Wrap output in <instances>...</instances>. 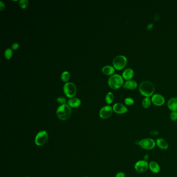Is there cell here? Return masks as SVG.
Listing matches in <instances>:
<instances>
[{
    "label": "cell",
    "instance_id": "1",
    "mask_svg": "<svg viewBox=\"0 0 177 177\" xmlns=\"http://www.w3.org/2000/svg\"><path fill=\"white\" fill-rule=\"evenodd\" d=\"M139 89L142 95L148 97L154 93L155 87L152 83L148 80H144L140 83Z\"/></svg>",
    "mask_w": 177,
    "mask_h": 177
},
{
    "label": "cell",
    "instance_id": "2",
    "mask_svg": "<svg viewBox=\"0 0 177 177\" xmlns=\"http://www.w3.org/2000/svg\"><path fill=\"white\" fill-rule=\"evenodd\" d=\"M57 116L61 120H67L71 116V109L67 105H60L57 110Z\"/></svg>",
    "mask_w": 177,
    "mask_h": 177
},
{
    "label": "cell",
    "instance_id": "3",
    "mask_svg": "<svg viewBox=\"0 0 177 177\" xmlns=\"http://www.w3.org/2000/svg\"><path fill=\"white\" fill-rule=\"evenodd\" d=\"M123 77L119 74L112 75L108 80V84L111 88L116 89L119 88L123 84Z\"/></svg>",
    "mask_w": 177,
    "mask_h": 177
},
{
    "label": "cell",
    "instance_id": "4",
    "mask_svg": "<svg viewBox=\"0 0 177 177\" xmlns=\"http://www.w3.org/2000/svg\"><path fill=\"white\" fill-rule=\"evenodd\" d=\"M139 145L144 150H151L155 147L156 141L152 138H144L139 142Z\"/></svg>",
    "mask_w": 177,
    "mask_h": 177
},
{
    "label": "cell",
    "instance_id": "5",
    "mask_svg": "<svg viewBox=\"0 0 177 177\" xmlns=\"http://www.w3.org/2000/svg\"><path fill=\"white\" fill-rule=\"evenodd\" d=\"M64 91L68 98H73L76 95V86L73 83H67L64 86Z\"/></svg>",
    "mask_w": 177,
    "mask_h": 177
},
{
    "label": "cell",
    "instance_id": "6",
    "mask_svg": "<svg viewBox=\"0 0 177 177\" xmlns=\"http://www.w3.org/2000/svg\"><path fill=\"white\" fill-rule=\"evenodd\" d=\"M127 62V59L125 56L119 55L116 56L113 60V64L117 70H121L125 67Z\"/></svg>",
    "mask_w": 177,
    "mask_h": 177
},
{
    "label": "cell",
    "instance_id": "7",
    "mask_svg": "<svg viewBox=\"0 0 177 177\" xmlns=\"http://www.w3.org/2000/svg\"><path fill=\"white\" fill-rule=\"evenodd\" d=\"M48 136L47 132L42 130L37 134L35 137V144L38 146H41L45 144L48 140Z\"/></svg>",
    "mask_w": 177,
    "mask_h": 177
},
{
    "label": "cell",
    "instance_id": "8",
    "mask_svg": "<svg viewBox=\"0 0 177 177\" xmlns=\"http://www.w3.org/2000/svg\"><path fill=\"white\" fill-rule=\"evenodd\" d=\"M136 171L140 173L146 172L148 169V163L146 160H140L135 163L134 166Z\"/></svg>",
    "mask_w": 177,
    "mask_h": 177
},
{
    "label": "cell",
    "instance_id": "9",
    "mask_svg": "<svg viewBox=\"0 0 177 177\" xmlns=\"http://www.w3.org/2000/svg\"><path fill=\"white\" fill-rule=\"evenodd\" d=\"M113 110V108L110 105H106L100 110L99 116L103 119H107L111 116Z\"/></svg>",
    "mask_w": 177,
    "mask_h": 177
},
{
    "label": "cell",
    "instance_id": "10",
    "mask_svg": "<svg viewBox=\"0 0 177 177\" xmlns=\"http://www.w3.org/2000/svg\"><path fill=\"white\" fill-rule=\"evenodd\" d=\"M152 102L155 105H163L165 103V98L162 95L159 94H155L153 95L152 97Z\"/></svg>",
    "mask_w": 177,
    "mask_h": 177
},
{
    "label": "cell",
    "instance_id": "11",
    "mask_svg": "<svg viewBox=\"0 0 177 177\" xmlns=\"http://www.w3.org/2000/svg\"><path fill=\"white\" fill-rule=\"evenodd\" d=\"M113 110L116 113L118 114L125 113L127 111V108L122 103H116L113 107Z\"/></svg>",
    "mask_w": 177,
    "mask_h": 177
},
{
    "label": "cell",
    "instance_id": "12",
    "mask_svg": "<svg viewBox=\"0 0 177 177\" xmlns=\"http://www.w3.org/2000/svg\"><path fill=\"white\" fill-rule=\"evenodd\" d=\"M156 145L163 150H166L168 148V143L164 138H159L156 140Z\"/></svg>",
    "mask_w": 177,
    "mask_h": 177
},
{
    "label": "cell",
    "instance_id": "13",
    "mask_svg": "<svg viewBox=\"0 0 177 177\" xmlns=\"http://www.w3.org/2000/svg\"><path fill=\"white\" fill-rule=\"evenodd\" d=\"M148 169L153 173H158L160 171L161 168L160 166L157 162L155 161H151L148 163Z\"/></svg>",
    "mask_w": 177,
    "mask_h": 177
},
{
    "label": "cell",
    "instance_id": "14",
    "mask_svg": "<svg viewBox=\"0 0 177 177\" xmlns=\"http://www.w3.org/2000/svg\"><path fill=\"white\" fill-rule=\"evenodd\" d=\"M168 107L172 111H177V98L173 97L169 99L167 103Z\"/></svg>",
    "mask_w": 177,
    "mask_h": 177
},
{
    "label": "cell",
    "instance_id": "15",
    "mask_svg": "<svg viewBox=\"0 0 177 177\" xmlns=\"http://www.w3.org/2000/svg\"><path fill=\"white\" fill-rule=\"evenodd\" d=\"M134 71L131 68H127L123 72V77L124 79L129 80L134 76Z\"/></svg>",
    "mask_w": 177,
    "mask_h": 177
},
{
    "label": "cell",
    "instance_id": "16",
    "mask_svg": "<svg viewBox=\"0 0 177 177\" xmlns=\"http://www.w3.org/2000/svg\"><path fill=\"white\" fill-rule=\"evenodd\" d=\"M81 104V101L77 98H72L68 101V105L72 108H77Z\"/></svg>",
    "mask_w": 177,
    "mask_h": 177
},
{
    "label": "cell",
    "instance_id": "17",
    "mask_svg": "<svg viewBox=\"0 0 177 177\" xmlns=\"http://www.w3.org/2000/svg\"><path fill=\"white\" fill-rule=\"evenodd\" d=\"M123 87L124 88H127L130 89H134L137 87V83L135 80H129L126 82Z\"/></svg>",
    "mask_w": 177,
    "mask_h": 177
},
{
    "label": "cell",
    "instance_id": "18",
    "mask_svg": "<svg viewBox=\"0 0 177 177\" xmlns=\"http://www.w3.org/2000/svg\"><path fill=\"white\" fill-rule=\"evenodd\" d=\"M102 71L103 72L104 74L107 75H110L113 74L115 71L114 68L113 67L111 66H105L102 69Z\"/></svg>",
    "mask_w": 177,
    "mask_h": 177
},
{
    "label": "cell",
    "instance_id": "19",
    "mask_svg": "<svg viewBox=\"0 0 177 177\" xmlns=\"http://www.w3.org/2000/svg\"><path fill=\"white\" fill-rule=\"evenodd\" d=\"M70 78V74L69 72L68 71H64V72L62 73L61 78L62 81H64V82H67L69 80Z\"/></svg>",
    "mask_w": 177,
    "mask_h": 177
},
{
    "label": "cell",
    "instance_id": "20",
    "mask_svg": "<svg viewBox=\"0 0 177 177\" xmlns=\"http://www.w3.org/2000/svg\"><path fill=\"white\" fill-rule=\"evenodd\" d=\"M151 104V100L148 97H146L143 99L142 102V105L144 108H148Z\"/></svg>",
    "mask_w": 177,
    "mask_h": 177
},
{
    "label": "cell",
    "instance_id": "21",
    "mask_svg": "<svg viewBox=\"0 0 177 177\" xmlns=\"http://www.w3.org/2000/svg\"><path fill=\"white\" fill-rule=\"evenodd\" d=\"M114 95L111 92H109L105 96V101L108 104H111L113 101Z\"/></svg>",
    "mask_w": 177,
    "mask_h": 177
},
{
    "label": "cell",
    "instance_id": "22",
    "mask_svg": "<svg viewBox=\"0 0 177 177\" xmlns=\"http://www.w3.org/2000/svg\"><path fill=\"white\" fill-rule=\"evenodd\" d=\"M12 50L10 48H7L4 53V56L7 59H10L11 57H12Z\"/></svg>",
    "mask_w": 177,
    "mask_h": 177
},
{
    "label": "cell",
    "instance_id": "23",
    "mask_svg": "<svg viewBox=\"0 0 177 177\" xmlns=\"http://www.w3.org/2000/svg\"><path fill=\"white\" fill-rule=\"evenodd\" d=\"M28 3L29 2L28 0H20L19 1V6L21 8L23 9H25V8H27V6L28 5Z\"/></svg>",
    "mask_w": 177,
    "mask_h": 177
},
{
    "label": "cell",
    "instance_id": "24",
    "mask_svg": "<svg viewBox=\"0 0 177 177\" xmlns=\"http://www.w3.org/2000/svg\"><path fill=\"white\" fill-rule=\"evenodd\" d=\"M125 102L127 105H132L134 103V100L131 97H127L125 99Z\"/></svg>",
    "mask_w": 177,
    "mask_h": 177
},
{
    "label": "cell",
    "instance_id": "25",
    "mask_svg": "<svg viewBox=\"0 0 177 177\" xmlns=\"http://www.w3.org/2000/svg\"><path fill=\"white\" fill-rule=\"evenodd\" d=\"M170 119L173 121H176L177 120V111H172L170 115Z\"/></svg>",
    "mask_w": 177,
    "mask_h": 177
},
{
    "label": "cell",
    "instance_id": "26",
    "mask_svg": "<svg viewBox=\"0 0 177 177\" xmlns=\"http://www.w3.org/2000/svg\"><path fill=\"white\" fill-rule=\"evenodd\" d=\"M57 101L58 103L60 104L61 105H66V99L64 97H59L57 99Z\"/></svg>",
    "mask_w": 177,
    "mask_h": 177
},
{
    "label": "cell",
    "instance_id": "27",
    "mask_svg": "<svg viewBox=\"0 0 177 177\" xmlns=\"http://www.w3.org/2000/svg\"><path fill=\"white\" fill-rule=\"evenodd\" d=\"M19 47V45L18 44L15 43L12 44V48L13 50H17V49H18Z\"/></svg>",
    "mask_w": 177,
    "mask_h": 177
},
{
    "label": "cell",
    "instance_id": "28",
    "mask_svg": "<svg viewBox=\"0 0 177 177\" xmlns=\"http://www.w3.org/2000/svg\"><path fill=\"white\" fill-rule=\"evenodd\" d=\"M125 174L123 172H119L116 175V177H125Z\"/></svg>",
    "mask_w": 177,
    "mask_h": 177
},
{
    "label": "cell",
    "instance_id": "29",
    "mask_svg": "<svg viewBox=\"0 0 177 177\" xmlns=\"http://www.w3.org/2000/svg\"><path fill=\"white\" fill-rule=\"evenodd\" d=\"M4 8H5V5L2 1H1L0 2V10L2 11L4 10Z\"/></svg>",
    "mask_w": 177,
    "mask_h": 177
},
{
    "label": "cell",
    "instance_id": "30",
    "mask_svg": "<svg viewBox=\"0 0 177 177\" xmlns=\"http://www.w3.org/2000/svg\"></svg>",
    "mask_w": 177,
    "mask_h": 177
}]
</instances>
